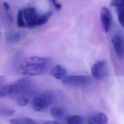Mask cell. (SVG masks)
Returning a JSON list of instances; mask_svg holds the SVG:
<instances>
[{
    "label": "cell",
    "instance_id": "cell-1",
    "mask_svg": "<svg viewBox=\"0 0 124 124\" xmlns=\"http://www.w3.org/2000/svg\"><path fill=\"white\" fill-rule=\"evenodd\" d=\"M49 62L50 59L48 57L37 56L28 57L20 63L18 72L23 75H40L46 70Z\"/></svg>",
    "mask_w": 124,
    "mask_h": 124
},
{
    "label": "cell",
    "instance_id": "cell-2",
    "mask_svg": "<svg viewBox=\"0 0 124 124\" xmlns=\"http://www.w3.org/2000/svg\"><path fill=\"white\" fill-rule=\"evenodd\" d=\"M31 85V82L29 79H19L1 88L0 96L5 97L16 93H25L30 90Z\"/></svg>",
    "mask_w": 124,
    "mask_h": 124
},
{
    "label": "cell",
    "instance_id": "cell-3",
    "mask_svg": "<svg viewBox=\"0 0 124 124\" xmlns=\"http://www.w3.org/2000/svg\"><path fill=\"white\" fill-rule=\"evenodd\" d=\"M91 81L90 77L82 75L66 76L62 79L63 84L69 86H84L89 84Z\"/></svg>",
    "mask_w": 124,
    "mask_h": 124
},
{
    "label": "cell",
    "instance_id": "cell-4",
    "mask_svg": "<svg viewBox=\"0 0 124 124\" xmlns=\"http://www.w3.org/2000/svg\"><path fill=\"white\" fill-rule=\"evenodd\" d=\"M26 27L33 28L37 26L36 22L39 17L36 10L34 7H28L22 10Z\"/></svg>",
    "mask_w": 124,
    "mask_h": 124
},
{
    "label": "cell",
    "instance_id": "cell-5",
    "mask_svg": "<svg viewBox=\"0 0 124 124\" xmlns=\"http://www.w3.org/2000/svg\"><path fill=\"white\" fill-rule=\"evenodd\" d=\"M50 99L47 95H43L34 97L31 102L32 108L36 111L44 110L49 106Z\"/></svg>",
    "mask_w": 124,
    "mask_h": 124
},
{
    "label": "cell",
    "instance_id": "cell-6",
    "mask_svg": "<svg viewBox=\"0 0 124 124\" xmlns=\"http://www.w3.org/2000/svg\"><path fill=\"white\" fill-rule=\"evenodd\" d=\"M91 73L93 78L99 79L107 74L106 62L105 60L98 61L93 64L91 67Z\"/></svg>",
    "mask_w": 124,
    "mask_h": 124
},
{
    "label": "cell",
    "instance_id": "cell-7",
    "mask_svg": "<svg viewBox=\"0 0 124 124\" xmlns=\"http://www.w3.org/2000/svg\"><path fill=\"white\" fill-rule=\"evenodd\" d=\"M111 41L115 53L119 60L124 56V40L119 35H114L111 37Z\"/></svg>",
    "mask_w": 124,
    "mask_h": 124
},
{
    "label": "cell",
    "instance_id": "cell-8",
    "mask_svg": "<svg viewBox=\"0 0 124 124\" xmlns=\"http://www.w3.org/2000/svg\"><path fill=\"white\" fill-rule=\"evenodd\" d=\"M100 20L104 31L108 32L111 26V15L107 7L102 8L100 12Z\"/></svg>",
    "mask_w": 124,
    "mask_h": 124
},
{
    "label": "cell",
    "instance_id": "cell-9",
    "mask_svg": "<svg viewBox=\"0 0 124 124\" xmlns=\"http://www.w3.org/2000/svg\"><path fill=\"white\" fill-rule=\"evenodd\" d=\"M108 122L107 116L103 112H99L92 115L87 124H107Z\"/></svg>",
    "mask_w": 124,
    "mask_h": 124
},
{
    "label": "cell",
    "instance_id": "cell-10",
    "mask_svg": "<svg viewBox=\"0 0 124 124\" xmlns=\"http://www.w3.org/2000/svg\"><path fill=\"white\" fill-rule=\"evenodd\" d=\"M50 74L57 79H62L66 76V72L65 69L62 66L58 64L51 69Z\"/></svg>",
    "mask_w": 124,
    "mask_h": 124
},
{
    "label": "cell",
    "instance_id": "cell-11",
    "mask_svg": "<svg viewBox=\"0 0 124 124\" xmlns=\"http://www.w3.org/2000/svg\"><path fill=\"white\" fill-rule=\"evenodd\" d=\"M50 111L52 117L56 120H62L65 115V111L64 109L61 107H53L50 109Z\"/></svg>",
    "mask_w": 124,
    "mask_h": 124
},
{
    "label": "cell",
    "instance_id": "cell-12",
    "mask_svg": "<svg viewBox=\"0 0 124 124\" xmlns=\"http://www.w3.org/2000/svg\"><path fill=\"white\" fill-rule=\"evenodd\" d=\"M66 121L68 124H84L83 118L80 115H70L66 117Z\"/></svg>",
    "mask_w": 124,
    "mask_h": 124
},
{
    "label": "cell",
    "instance_id": "cell-13",
    "mask_svg": "<svg viewBox=\"0 0 124 124\" xmlns=\"http://www.w3.org/2000/svg\"><path fill=\"white\" fill-rule=\"evenodd\" d=\"M10 124H38L33 119L30 118L13 119L10 121Z\"/></svg>",
    "mask_w": 124,
    "mask_h": 124
},
{
    "label": "cell",
    "instance_id": "cell-14",
    "mask_svg": "<svg viewBox=\"0 0 124 124\" xmlns=\"http://www.w3.org/2000/svg\"><path fill=\"white\" fill-rule=\"evenodd\" d=\"M52 15V12L49 11L41 16H39L36 22L37 26H41L45 24L48 20Z\"/></svg>",
    "mask_w": 124,
    "mask_h": 124
},
{
    "label": "cell",
    "instance_id": "cell-15",
    "mask_svg": "<svg viewBox=\"0 0 124 124\" xmlns=\"http://www.w3.org/2000/svg\"><path fill=\"white\" fill-rule=\"evenodd\" d=\"M17 25L18 28H24L26 27L25 21H24L23 11L22 9L18 10L17 16Z\"/></svg>",
    "mask_w": 124,
    "mask_h": 124
},
{
    "label": "cell",
    "instance_id": "cell-16",
    "mask_svg": "<svg viewBox=\"0 0 124 124\" xmlns=\"http://www.w3.org/2000/svg\"><path fill=\"white\" fill-rule=\"evenodd\" d=\"M118 20L122 27L124 28V7L117 8Z\"/></svg>",
    "mask_w": 124,
    "mask_h": 124
},
{
    "label": "cell",
    "instance_id": "cell-17",
    "mask_svg": "<svg viewBox=\"0 0 124 124\" xmlns=\"http://www.w3.org/2000/svg\"><path fill=\"white\" fill-rule=\"evenodd\" d=\"M21 37V34L20 32H15L10 36V37H9V41L11 43L15 44L18 42L20 41Z\"/></svg>",
    "mask_w": 124,
    "mask_h": 124
},
{
    "label": "cell",
    "instance_id": "cell-18",
    "mask_svg": "<svg viewBox=\"0 0 124 124\" xmlns=\"http://www.w3.org/2000/svg\"><path fill=\"white\" fill-rule=\"evenodd\" d=\"M16 103L20 106L23 107L26 106L29 103L28 99L25 96H20L16 99Z\"/></svg>",
    "mask_w": 124,
    "mask_h": 124
},
{
    "label": "cell",
    "instance_id": "cell-19",
    "mask_svg": "<svg viewBox=\"0 0 124 124\" xmlns=\"http://www.w3.org/2000/svg\"><path fill=\"white\" fill-rule=\"evenodd\" d=\"M110 4L112 6L115 7L116 8L124 7V0H112Z\"/></svg>",
    "mask_w": 124,
    "mask_h": 124
},
{
    "label": "cell",
    "instance_id": "cell-20",
    "mask_svg": "<svg viewBox=\"0 0 124 124\" xmlns=\"http://www.w3.org/2000/svg\"><path fill=\"white\" fill-rule=\"evenodd\" d=\"M0 113L6 116H11L15 113V110L11 108H2L0 109Z\"/></svg>",
    "mask_w": 124,
    "mask_h": 124
},
{
    "label": "cell",
    "instance_id": "cell-21",
    "mask_svg": "<svg viewBox=\"0 0 124 124\" xmlns=\"http://www.w3.org/2000/svg\"><path fill=\"white\" fill-rule=\"evenodd\" d=\"M49 0L52 3V4L54 6V7L57 10H61L62 9V5L60 3H59L58 1L57 0Z\"/></svg>",
    "mask_w": 124,
    "mask_h": 124
},
{
    "label": "cell",
    "instance_id": "cell-22",
    "mask_svg": "<svg viewBox=\"0 0 124 124\" xmlns=\"http://www.w3.org/2000/svg\"><path fill=\"white\" fill-rule=\"evenodd\" d=\"M6 15H7V16L8 19L11 22H13L14 21V17H13V16L12 15V14H11V13L9 12V11H6Z\"/></svg>",
    "mask_w": 124,
    "mask_h": 124
},
{
    "label": "cell",
    "instance_id": "cell-23",
    "mask_svg": "<svg viewBox=\"0 0 124 124\" xmlns=\"http://www.w3.org/2000/svg\"><path fill=\"white\" fill-rule=\"evenodd\" d=\"M42 124H62L58 121H47L45 122Z\"/></svg>",
    "mask_w": 124,
    "mask_h": 124
},
{
    "label": "cell",
    "instance_id": "cell-24",
    "mask_svg": "<svg viewBox=\"0 0 124 124\" xmlns=\"http://www.w3.org/2000/svg\"><path fill=\"white\" fill-rule=\"evenodd\" d=\"M3 7H4V8L5 10L6 11H9V10L10 9V5L8 3H7L6 1L4 2L3 3Z\"/></svg>",
    "mask_w": 124,
    "mask_h": 124
},
{
    "label": "cell",
    "instance_id": "cell-25",
    "mask_svg": "<svg viewBox=\"0 0 124 124\" xmlns=\"http://www.w3.org/2000/svg\"><path fill=\"white\" fill-rule=\"evenodd\" d=\"M0 34H1V33H0Z\"/></svg>",
    "mask_w": 124,
    "mask_h": 124
}]
</instances>
